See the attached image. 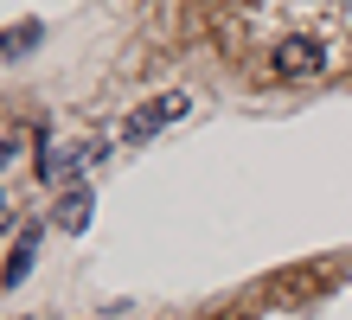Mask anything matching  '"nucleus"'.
Wrapping results in <instances>:
<instances>
[{
    "mask_svg": "<svg viewBox=\"0 0 352 320\" xmlns=\"http://www.w3.org/2000/svg\"><path fill=\"white\" fill-rule=\"evenodd\" d=\"M186 109H192V96H186V90H160L154 103H141V109L122 122V141H154L160 128H173Z\"/></svg>",
    "mask_w": 352,
    "mask_h": 320,
    "instance_id": "1",
    "label": "nucleus"
},
{
    "mask_svg": "<svg viewBox=\"0 0 352 320\" xmlns=\"http://www.w3.org/2000/svg\"><path fill=\"white\" fill-rule=\"evenodd\" d=\"M269 64H276V77H320L327 71V45L307 39V32H288V39H276Z\"/></svg>",
    "mask_w": 352,
    "mask_h": 320,
    "instance_id": "2",
    "label": "nucleus"
},
{
    "mask_svg": "<svg viewBox=\"0 0 352 320\" xmlns=\"http://www.w3.org/2000/svg\"><path fill=\"white\" fill-rule=\"evenodd\" d=\"M90 211H96L90 186H65V192H58V205H52V224H58V231H71V237H77V231L90 224Z\"/></svg>",
    "mask_w": 352,
    "mask_h": 320,
    "instance_id": "3",
    "label": "nucleus"
},
{
    "mask_svg": "<svg viewBox=\"0 0 352 320\" xmlns=\"http://www.w3.org/2000/svg\"><path fill=\"white\" fill-rule=\"evenodd\" d=\"M32 250H38V237H19L13 244V256H7V275H0V288H19L32 275Z\"/></svg>",
    "mask_w": 352,
    "mask_h": 320,
    "instance_id": "4",
    "label": "nucleus"
},
{
    "mask_svg": "<svg viewBox=\"0 0 352 320\" xmlns=\"http://www.w3.org/2000/svg\"><path fill=\"white\" fill-rule=\"evenodd\" d=\"M32 39H38V19H32V26H13L7 39H0V52H7V58H19V52L32 45Z\"/></svg>",
    "mask_w": 352,
    "mask_h": 320,
    "instance_id": "5",
    "label": "nucleus"
}]
</instances>
